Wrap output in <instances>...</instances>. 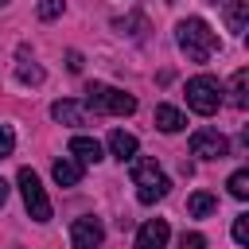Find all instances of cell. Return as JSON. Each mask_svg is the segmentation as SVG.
I'll list each match as a JSON object with an SVG mask.
<instances>
[{"label":"cell","mask_w":249,"mask_h":249,"mask_svg":"<svg viewBox=\"0 0 249 249\" xmlns=\"http://www.w3.org/2000/svg\"><path fill=\"white\" fill-rule=\"evenodd\" d=\"M175 43H179V51H183L191 62H206V58L218 51V35H214L210 23L198 19V16H187V19L175 27Z\"/></svg>","instance_id":"obj_1"},{"label":"cell","mask_w":249,"mask_h":249,"mask_svg":"<svg viewBox=\"0 0 249 249\" xmlns=\"http://www.w3.org/2000/svg\"><path fill=\"white\" fill-rule=\"evenodd\" d=\"M109 152H113L121 163H124V160H132V156H136V136H132V132H124V128H113V132H109Z\"/></svg>","instance_id":"obj_10"},{"label":"cell","mask_w":249,"mask_h":249,"mask_svg":"<svg viewBox=\"0 0 249 249\" xmlns=\"http://www.w3.org/2000/svg\"><path fill=\"white\" fill-rule=\"evenodd\" d=\"M62 8H66V0H39V19H54V16H62Z\"/></svg>","instance_id":"obj_19"},{"label":"cell","mask_w":249,"mask_h":249,"mask_svg":"<svg viewBox=\"0 0 249 249\" xmlns=\"http://www.w3.org/2000/svg\"><path fill=\"white\" fill-rule=\"evenodd\" d=\"M4 4H8V0H0V8H4Z\"/></svg>","instance_id":"obj_26"},{"label":"cell","mask_w":249,"mask_h":249,"mask_svg":"<svg viewBox=\"0 0 249 249\" xmlns=\"http://www.w3.org/2000/svg\"><path fill=\"white\" fill-rule=\"evenodd\" d=\"M210 4H230V0H210Z\"/></svg>","instance_id":"obj_25"},{"label":"cell","mask_w":249,"mask_h":249,"mask_svg":"<svg viewBox=\"0 0 249 249\" xmlns=\"http://www.w3.org/2000/svg\"><path fill=\"white\" fill-rule=\"evenodd\" d=\"M183 124H187V117L175 105H156V128L160 132H179Z\"/></svg>","instance_id":"obj_13"},{"label":"cell","mask_w":249,"mask_h":249,"mask_svg":"<svg viewBox=\"0 0 249 249\" xmlns=\"http://www.w3.org/2000/svg\"><path fill=\"white\" fill-rule=\"evenodd\" d=\"M4 202H8V183L0 179V206H4Z\"/></svg>","instance_id":"obj_24"},{"label":"cell","mask_w":249,"mask_h":249,"mask_svg":"<svg viewBox=\"0 0 249 249\" xmlns=\"http://www.w3.org/2000/svg\"><path fill=\"white\" fill-rule=\"evenodd\" d=\"M245 89H249V70L241 66V70L233 74V82H230V105H233V109H245V105H249V93H245Z\"/></svg>","instance_id":"obj_16"},{"label":"cell","mask_w":249,"mask_h":249,"mask_svg":"<svg viewBox=\"0 0 249 249\" xmlns=\"http://www.w3.org/2000/svg\"><path fill=\"white\" fill-rule=\"evenodd\" d=\"M233 241H237V245L249 241V214H237V218H233Z\"/></svg>","instance_id":"obj_20"},{"label":"cell","mask_w":249,"mask_h":249,"mask_svg":"<svg viewBox=\"0 0 249 249\" xmlns=\"http://www.w3.org/2000/svg\"><path fill=\"white\" fill-rule=\"evenodd\" d=\"M12 148H16V132H12L8 124H0V160L12 156Z\"/></svg>","instance_id":"obj_21"},{"label":"cell","mask_w":249,"mask_h":249,"mask_svg":"<svg viewBox=\"0 0 249 249\" xmlns=\"http://www.w3.org/2000/svg\"><path fill=\"white\" fill-rule=\"evenodd\" d=\"M70 156H74L78 163H97V160H101V144H97L93 136H74V140H70Z\"/></svg>","instance_id":"obj_11"},{"label":"cell","mask_w":249,"mask_h":249,"mask_svg":"<svg viewBox=\"0 0 249 249\" xmlns=\"http://www.w3.org/2000/svg\"><path fill=\"white\" fill-rule=\"evenodd\" d=\"M245 19H249V4H245V0H230V4H226V27H230L233 35H241V31H245Z\"/></svg>","instance_id":"obj_15"},{"label":"cell","mask_w":249,"mask_h":249,"mask_svg":"<svg viewBox=\"0 0 249 249\" xmlns=\"http://www.w3.org/2000/svg\"><path fill=\"white\" fill-rule=\"evenodd\" d=\"M51 175H54V183H58V187H78V179H82V163L62 156V160H54Z\"/></svg>","instance_id":"obj_12"},{"label":"cell","mask_w":249,"mask_h":249,"mask_svg":"<svg viewBox=\"0 0 249 249\" xmlns=\"http://www.w3.org/2000/svg\"><path fill=\"white\" fill-rule=\"evenodd\" d=\"M218 210V198L210 195V191H195L191 198H187V214L191 218H206V214H214Z\"/></svg>","instance_id":"obj_14"},{"label":"cell","mask_w":249,"mask_h":249,"mask_svg":"<svg viewBox=\"0 0 249 249\" xmlns=\"http://www.w3.org/2000/svg\"><path fill=\"white\" fill-rule=\"evenodd\" d=\"M167 237H171L167 222L163 218H152V222H144L136 230V249H167Z\"/></svg>","instance_id":"obj_8"},{"label":"cell","mask_w":249,"mask_h":249,"mask_svg":"<svg viewBox=\"0 0 249 249\" xmlns=\"http://www.w3.org/2000/svg\"><path fill=\"white\" fill-rule=\"evenodd\" d=\"M66 66H70V70H82V54L70 51V54H66Z\"/></svg>","instance_id":"obj_23"},{"label":"cell","mask_w":249,"mask_h":249,"mask_svg":"<svg viewBox=\"0 0 249 249\" xmlns=\"http://www.w3.org/2000/svg\"><path fill=\"white\" fill-rule=\"evenodd\" d=\"M132 167H128V175H132V187H136V198L144 202V206H152V202H160L167 191H171V179L160 171V163L156 160H144V156H132L128 160Z\"/></svg>","instance_id":"obj_2"},{"label":"cell","mask_w":249,"mask_h":249,"mask_svg":"<svg viewBox=\"0 0 249 249\" xmlns=\"http://www.w3.org/2000/svg\"><path fill=\"white\" fill-rule=\"evenodd\" d=\"M226 187H230V195H233V198H241V202H245V198H249V171H245V167H241V171H233Z\"/></svg>","instance_id":"obj_18"},{"label":"cell","mask_w":249,"mask_h":249,"mask_svg":"<svg viewBox=\"0 0 249 249\" xmlns=\"http://www.w3.org/2000/svg\"><path fill=\"white\" fill-rule=\"evenodd\" d=\"M179 249H206V237L191 230V233H183V237H179Z\"/></svg>","instance_id":"obj_22"},{"label":"cell","mask_w":249,"mask_h":249,"mask_svg":"<svg viewBox=\"0 0 249 249\" xmlns=\"http://www.w3.org/2000/svg\"><path fill=\"white\" fill-rule=\"evenodd\" d=\"M51 117L58 121V124H86V105L82 101H70V97H62V101H54L51 105Z\"/></svg>","instance_id":"obj_9"},{"label":"cell","mask_w":249,"mask_h":249,"mask_svg":"<svg viewBox=\"0 0 249 249\" xmlns=\"http://www.w3.org/2000/svg\"><path fill=\"white\" fill-rule=\"evenodd\" d=\"M16 183H19V195H23V206H27V214H31L35 222H51V198H47V191H43L39 175H35L31 167H19Z\"/></svg>","instance_id":"obj_5"},{"label":"cell","mask_w":249,"mask_h":249,"mask_svg":"<svg viewBox=\"0 0 249 249\" xmlns=\"http://www.w3.org/2000/svg\"><path fill=\"white\" fill-rule=\"evenodd\" d=\"M191 156H198V160H222V156H230V140L218 128H198V132H191Z\"/></svg>","instance_id":"obj_6"},{"label":"cell","mask_w":249,"mask_h":249,"mask_svg":"<svg viewBox=\"0 0 249 249\" xmlns=\"http://www.w3.org/2000/svg\"><path fill=\"white\" fill-rule=\"evenodd\" d=\"M101 241H105L101 218L86 214V218H74V222H70V245H74V249H97Z\"/></svg>","instance_id":"obj_7"},{"label":"cell","mask_w":249,"mask_h":249,"mask_svg":"<svg viewBox=\"0 0 249 249\" xmlns=\"http://www.w3.org/2000/svg\"><path fill=\"white\" fill-rule=\"evenodd\" d=\"M16 78H19L23 86H39V82H43V66H35V62L19 58V66H16Z\"/></svg>","instance_id":"obj_17"},{"label":"cell","mask_w":249,"mask_h":249,"mask_svg":"<svg viewBox=\"0 0 249 249\" xmlns=\"http://www.w3.org/2000/svg\"><path fill=\"white\" fill-rule=\"evenodd\" d=\"M86 113H113V117H128L136 113V97L117 89V86H101V82H89L86 86Z\"/></svg>","instance_id":"obj_3"},{"label":"cell","mask_w":249,"mask_h":249,"mask_svg":"<svg viewBox=\"0 0 249 249\" xmlns=\"http://www.w3.org/2000/svg\"><path fill=\"white\" fill-rule=\"evenodd\" d=\"M187 105H191L198 117L218 113V105H222V86H218V78H210V74H195V78L187 82Z\"/></svg>","instance_id":"obj_4"}]
</instances>
